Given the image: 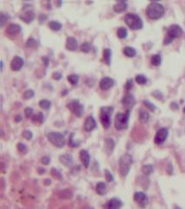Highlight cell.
Here are the masks:
<instances>
[{
  "instance_id": "cell-41",
  "label": "cell",
  "mask_w": 185,
  "mask_h": 209,
  "mask_svg": "<svg viewBox=\"0 0 185 209\" xmlns=\"http://www.w3.org/2000/svg\"><path fill=\"white\" fill-rule=\"evenodd\" d=\"M105 178H106V180L108 182H111L114 180L113 175L111 174V173L109 170H105Z\"/></svg>"
},
{
  "instance_id": "cell-16",
  "label": "cell",
  "mask_w": 185,
  "mask_h": 209,
  "mask_svg": "<svg viewBox=\"0 0 185 209\" xmlns=\"http://www.w3.org/2000/svg\"><path fill=\"white\" fill-rule=\"evenodd\" d=\"M59 160L60 162L66 166H71L73 164V157L72 155L66 153V154H63L59 157Z\"/></svg>"
},
{
  "instance_id": "cell-44",
  "label": "cell",
  "mask_w": 185,
  "mask_h": 209,
  "mask_svg": "<svg viewBox=\"0 0 185 209\" xmlns=\"http://www.w3.org/2000/svg\"><path fill=\"white\" fill-rule=\"evenodd\" d=\"M23 136L26 139L30 140V139H32V133H31V132H30V131H24V132H23Z\"/></svg>"
},
{
  "instance_id": "cell-36",
  "label": "cell",
  "mask_w": 185,
  "mask_h": 209,
  "mask_svg": "<svg viewBox=\"0 0 185 209\" xmlns=\"http://www.w3.org/2000/svg\"><path fill=\"white\" fill-rule=\"evenodd\" d=\"M26 46L30 47V48H34L36 46H37V40H35L34 38H29L28 40H27Z\"/></svg>"
},
{
  "instance_id": "cell-49",
  "label": "cell",
  "mask_w": 185,
  "mask_h": 209,
  "mask_svg": "<svg viewBox=\"0 0 185 209\" xmlns=\"http://www.w3.org/2000/svg\"><path fill=\"white\" fill-rule=\"evenodd\" d=\"M132 87H133V81H132V80H129L127 83L125 84V88L127 90H129Z\"/></svg>"
},
{
  "instance_id": "cell-14",
  "label": "cell",
  "mask_w": 185,
  "mask_h": 209,
  "mask_svg": "<svg viewBox=\"0 0 185 209\" xmlns=\"http://www.w3.org/2000/svg\"><path fill=\"white\" fill-rule=\"evenodd\" d=\"M24 59L20 57H14L13 59L11 60V70L13 71H19L21 69L22 67L24 66Z\"/></svg>"
},
{
  "instance_id": "cell-18",
  "label": "cell",
  "mask_w": 185,
  "mask_h": 209,
  "mask_svg": "<svg viewBox=\"0 0 185 209\" xmlns=\"http://www.w3.org/2000/svg\"><path fill=\"white\" fill-rule=\"evenodd\" d=\"M80 159H81V161H82V163L85 166V167L88 168L89 165H90V159H91L89 152L86 150H82L80 152Z\"/></svg>"
},
{
  "instance_id": "cell-42",
  "label": "cell",
  "mask_w": 185,
  "mask_h": 209,
  "mask_svg": "<svg viewBox=\"0 0 185 209\" xmlns=\"http://www.w3.org/2000/svg\"><path fill=\"white\" fill-rule=\"evenodd\" d=\"M143 104L148 107V108L150 109V111H155L156 110V106L152 104V103H150V102H149V101H147V100H144L143 101Z\"/></svg>"
},
{
  "instance_id": "cell-27",
  "label": "cell",
  "mask_w": 185,
  "mask_h": 209,
  "mask_svg": "<svg viewBox=\"0 0 185 209\" xmlns=\"http://www.w3.org/2000/svg\"><path fill=\"white\" fill-rule=\"evenodd\" d=\"M162 62V58L159 54H155L151 57V64L155 66H158L161 65Z\"/></svg>"
},
{
  "instance_id": "cell-28",
  "label": "cell",
  "mask_w": 185,
  "mask_h": 209,
  "mask_svg": "<svg viewBox=\"0 0 185 209\" xmlns=\"http://www.w3.org/2000/svg\"><path fill=\"white\" fill-rule=\"evenodd\" d=\"M154 171V167L152 165H144L142 167V172L145 175H150Z\"/></svg>"
},
{
  "instance_id": "cell-26",
  "label": "cell",
  "mask_w": 185,
  "mask_h": 209,
  "mask_svg": "<svg viewBox=\"0 0 185 209\" xmlns=\"http://www.w3.org/2000/svg\"><path fill=\"white\" fill-rule=\"evenodd\" d=\"M110 58H111V51L109 48L104 49V59L108 65H110Z\"/></svg>"
},
{
  "instance_id": "cell-13",
  "label": "cell",
  "mask_w": 185,
  "mask_h": 209,
  "mask_svg": "<svg viewBox=\"0 0 185 209\" xmlns=\"http://www.w3.org/2000/svg\"><path fill=\"white\" fill-rule=\"evenodd\" d=\"M115 84V81L112 79H110V78H108V77H105V78H104V79H102L101 80V81H100L99 83V86H100V88L102 89V90H104V91H106V90H109L110 88H111V87L114 86Z\"/></svg>"
},
{
  "instance_id": "cell-23",
  "label": "cell",
  "mask_w": 185,
  "mask_h": 209,
  "mask_svg": "<svg viewBox=\"0 0 185 209\" xmlns=\"http://www.w3.org/2000/svg\"><path fill=\"white\" fill-rule=\"evenodd\" d=\"M114 11L116 12H123L127 9V3L124 1H120L114 5Z\"/></svg>"
},
{
  "instance_id": "cell-20",
  "label": "cell",
  "mask_w": 185,
  "mask_h": 209,
  "mask_svg": "<svg viewBox=\"0 0 185 209\" xmlns=\"http://www.w3.org/2000/svg\"><path fill=\"white\" fill-rule=\"evenodd\" d=\"M19 18H21L23 21L25 22V23H30V22L35 18V13L33 11H29L27 12L20 15Z\"/></svg>"
},
{
  "instance_id": "cell-46",
  "label": "cell",
  "mask_w": 185,
  "mask_h": 209,
  "mask_svg": "<svg viewBox=\"0 0 185 209\" xmlns=\"http://www.w3.org/2000/svg\"><path fill=\"white\" fill-rule=\"evenodd\" d=\"M50 159L49 157H47V156H44V157H43V158L41 159V162L43 163V165H48V164H50Z\"/></svg>"
},
{
  "instance_id": "cell-50",
  "label": "cell",
  "mask_w": 185,
  "mask_h": 209,
  "mask_svg": "<svg viewBox=\"0 0 185 209\" xmlns=\"http://www.w3.org/2000/svg\"><path fill=\"white\" fill-rule=\"evenodd\" d=\"M44 19H46V17L43 14H42L40 16V18H39V23H40V24L43 23V22H44Z\"/></svg>"
},
{
  "instance_id": "cell-3",
  "label": "cell",
  "mask_w": 185,
  "mask_h": 209,
  "mask_svg": "<svg viewBox=\"0 0 185 209\" xmlns=\"http://www.w3.org/2000/svg\"><path fill=\"white\" fill-rule=\"evenodd\" d=\"M133 163L132 156L129 153H125L119 159V167H120V173L123 177L127 176V174L130 170V166Z\"/></svg>"
},
{
  "instance_id": "cell-21",
  "label": "cell",
  "mask_w": 185,
  "mask_h": 209,
  "mask_svg": "<svg viewBox=\"0 0 185 209\" xmlns=\"http://www.w3.org/2000/svg\"><path fill=\"white\" fill-rule=\"evenodd\" d=\"M115 147V142L114 140L112 139H110L108 138L105 139V151L107 152L108 154H110L113 150H114Z\"/></svg>"
},
{
  "instance_id": "cell-4",
  "label": "cell",
  "mask_w": 185,
  "mask_h": 209,
  "mask_svg": "<svg viewBox=\"0 0 185 209\" xmlns=\"http://www.w3.org/2000/svg\"><path fill=\"white\" fill-rule=\"evenodd\" d=\"M113 113V107L111 106H104L101 108L100 113V121L103 125L104 128L108 129L111 124V115Z\"/></svg>"
},
{
  "instance_id": "cell-9",
  "label": "cell",
  "mask_w": 185,
  "mask_h": 209,
  "mask_svg": "<svg viewBox=\"0 0 185 209\" xmlns=\"http://www.w3.org/2000/svg\"><path fill=\"white\" fill-rule=\"evenodd\" d=\"M169 135V131L167 128H161L157 132L156 136H155V143L157 145H161L164 143V141L167 139Z\"/></svg>"
},
{
  "instance_id": "cell-15",
  "label": "cell",
  "mask_w": 185,
  "mask_h": 209,
  "mask_svg": "<svg viewBox=\"0 0 185 209\" xmlns=\"http://www.w3.org/2000/svg\"><path fill=\"white\" fill-rule=\"evenodd\" d=\"M96 126H97V123L95 121L94 118H93L92 116H89L86 119L85 125H84L85 130L86 132H91V131H93V130L96 128Z\"/></svg>"
},
{
  "instance_id": "cell-6",
  "label": "cell",
  "mask_w": 185,
  "mask_h": 209,
  "mask_svg": "<svg viewBox=\"0 0 185 209\" xmlns=\"http://www.w3.org/2000/svg\"><path fill=\"white\" fill-rule=\"evenodd\" d=\"M47 139H49L50 143L56 145L57 147H63L65 145V139L64 136L57 132H50L47 134Z\"/></svg>"
},
{
  "instance_id": "cell-52",
  "label": "cell",
  "mask_w": 185,
  "mask_h": 209,
  "mask_svg": "<svg viewBox=\"0 0 185 209\" xmlns=\"http://www.w3.org/2000/svg\"><path fill=\"white\" fill-rule=\"evenodd\" d=\"M175 209H181L180 207H178L177 206H175Z\"/></svg>"
},
{
  "instance_id": "cell-17",
  "label": "cell",
  "mask_w": 185,
  "mask_h": 209,
  "mask_svg": "<svg viewBox=\"0 0 185 209\" xmlns=\"http://www.w3.org/2000/svg\"><path fill=\"white\" fill-rule=\"evenodd\" d=\"M66 48L69 51H75L78 48V40L73 38V37H69L67 38L66 40Z\"/></svg>"
},
{
  "instance_id": "cell-48",
  "label": "cell",
  "mask_w": 185,
  "mask_h": 209,
  "mask_svg": "<svg viewBox=\"0 0 185 209\" xmlns=\"http://www.w3.org/2000/svg\"><path fill=\"white\" fill-rule=\"evenodd\" d=\"M52 78L54 79V80H60L61 78H62V75H61V73H59V72H54L53 74H52Z\"/></svg>"
},
{
  "instance_id": "cell-11",
  "label": "cell",
  "mask_w": 185,
  "mask_h": 209,
  "mask_svg": "<svg viewBox=\"0 0 185 209\" xmlns=\"http://www.w3.org/2000/svg\"><path fill=\"white\" fill-rule=\"evenodd\" d=\"M136 100L134 96H133L132 94L129 93L126 94V95L123 97V100H122V104H123V107L126 109L127 111H129L130 109L132 108V107L134 106Z\"/></svg>"
},
{
  "instance_id": "cell-35",
  "label": "cell",
  "mask_w": 185,
  "mask_h": 209,
  "mask_svg": "<svg viewBox=\"0 0 185 209\" xmlns=\"http://www.w3.org/2000/svg\"><path fill=\"white\" fill-rule=\"evenodd\" d=\"M32 121L33 122L43 123V115L42 113H39L38 114L32 117Z\"/></svg>"
},
{
  "instance_id": "cell-37",
  "label": "cell",
  "mask_w": 185,
  "mask_h": 209,
  "mask_svg": "<svg viewBox=\"0 0 185 209\" xmlns=\"http://www.w3.org/2000/svg\"><path fill=\"white\" fill-rule=\"evenodd\" d=\"M9 18H10L9 15H6L5 13H3V12H2V13L0 14V25H1V26H4L5 23L7 21Z\"/></svg>"
},
{
  "instance_id": "cell-8",
  "label": "cell",
  "mask_w": 185,
  "mask_h": 209,
  "mask_svg": "<svg viewBox=\"0 0 185 209\" xmlns=\"http://www.w3.org/2000/svg\"><path fill=\"white\" fill-rule=\"evenodd\" d=\"M183 29L177 24H172L169 27L167 31V37L171 38V39L177 38L183 35Z\"/></svg>"
},
{
  "instance_id": "cell-47",
  "label": "cell",
  "mask_w": 185,
  "mask_h": 209,
  "mask_svg": "<svg viewBox=\"0 0 185 209\" xmlns=\"http://www.w3.org/2000/svg\"><path fill=\"white\" fill-rule=\"evenodd\" d=\"M73 135H74V134L72 133V134H71V136L70 137V139H69V145H70L71 146H72V147H77L79 144H77V143H74V142H73V139H72Z\"/></svg>"
},
{
  "instance_id": "cell-39",
  "label": "cell",
  "mask_w": 185,
  "mask_h": 209,
  "mask_svg": "<svg viewBox=\"0 0 185 209\" xmlns=\"http://www.w3.org/2000/svg\"><path fill=\"white\" fill-rule=\"evenodd\" d=\"M34 96V92L32 90H27L25 91V93H24V99L28 100V99H31Z\"/></svg>"
},
{
  "instance_id": "cell-10",
  "label": "cell",
  "mask_w": 185,
  "mask_h": 209,
  "mask_svg": "<svg viewBox=\"0 0 185 209\" xmlns=\"http://www.w3.org/2000/svg\"><path fill=\"white\" fill-rule=\"evenodd\" d=\"M134 201L142 208L145 207L148 205V197L142 192H136V193H135Z\"/></svg>"
},
{
  "instance_id": "cell-2",
  "label": "cell",
  "mask_w": 185,
  "mask_h": 209,
  "mask_svg": "<svg viewBox=\"0 0 185 209\" xmlns=\"http://www.w3.org/2000/svg\"><path fill=\"white\" fill-rule=\"evenodd\" d=\"M124 21L129 27L132 30H140L143 26L141 18L135 13H128L125 15Z\"/></svg>"
},
{
  "instance_id": "cell-31",
  "label": "cell",
  "mask_w": 185,
  "mask_h": 209,
  "mask_svg": "<svg viewBox=\"0 0 185 209\" xmlns=\"http://www.w3.org/2000/svg\"><path fill=\"white\" fill-rule=\"evenodd\" d=\"M116 34H117V37L119 38H125L127 37V35H128V31H127V30L125 29L124 27H120L119 29L117 30Z\"/></svg>"
},
{
  "instance_id": "cell-29",
  "label": "cell",
  "mask_w": 185,
  "mask_h": 209,
  "mask_svg": "<svg viewBox=\"0 0 185 209\" xmlns=\"http://www.w3.org/2000/svg\"><path fill=\"white\" fill-rule=\"evenodd\" d=\"M49 27L52 31H59V30L62 28V24L59 22L50 21L49 23Z\"/></svg>"
},
{
  "instance_id": "cell-1",
  "label": "cell",
  "mask_w": 185,
  "mask_h": 209,
  "mask_svg": "<svg viewBox=\"0 0 185 209\" xmlns=\"http://www.w3.org/2000/svg\"><path fill=\"white\" fill-rule=\"evenodd\" d=\"M146 13L151 19H158L164 14V7L159 3L152 2L148 5Z\"/></svg>"
},
{
  "instance_id": "cell-19",
  "label": "cell",
  "mask_w": 185,
  "mask_h": 209,
  "mask_svg": "<svg viewBox=\"0 0 185 209\" xmlns=\"http://www.w3.org/2000/svg\"><path fill=\"white\" fill-rule=\"evenodd\" d=\"M21 31V27L17 24H11L7 27L6 32L9 35H16Z\"/></svg>"
},
{
  "instance_id": "cell-45",
  "label": "cell",
  "mask_w": 185,
  "mask_h": 209,
  "mask_svg": "<svg viewBox=\"0 0 185 209\" xmlns=\"http://www.w3.org/2000/svg\"><path fill=\"white\" fill-rule=\"evenodd\" d=\"M24 113H25L26 118H30V117H31L32 113H33V110L30 107H26L25 110H24Z\"/></svg>"
},
{
  "instance_id": "cell-38",
  "label": "cell",
  "mask_w": 185,
  "mask_h": 209,
  "mask_svg": "<svg viewBox=\"0 0 185 209\" xmlns=\"http://www.w3.org/2000/svg\"><path fill=\"white\" fill-rule=\"evenodd\" d=\"M81 51L84 52H89L91 51V44L89 42H85L81 45Z\"/></svg>"
},
{
  "instance_id": "cell-43",
  "label": "cell",
  "mask_w": 185,
  "mask_h": 209,
  "mask_svg": "<svg viewBox=\"0 0 185 209\" xmlns=\"http://www.w3.org/2000/svg\"><path fill=\"white\" fill-rule=\"evenodd\" d=\"M51 174H52L54 177L57 178V179H62V175H61V173H60L58 170L55 169V168H53V169L51 170Z\"/></svg>"
},
{
  "instance_id": "cell-34",
  "label": "cell",
  "mask_w": 185,
  "mask_h": 209,
  "mask_svg": "<svg viewBox=\"0 0 185 209\" xmlns=\"http://www.w3.org/2000/svg\"><path fill=\"white\" fill-rule=\"evenodd\" d=\"M50 104H51L50 101L46 100H41L39 102V106H40L41 108L47 110V109H49L50 107Z\"/></svg>"
},
{
  "instance_id": "cell-30",
  "label": "cell",
  "mask_w": 185,
  "mask_h": 209,
  "mask_svg": "<svg viewBox=\"0 0 185 209\" xmlns=\"http://www.w3.org/2000/svg\"><path fill=\"white\" fill-rule=\"evenodd\" d=\"M58 196L62 199H71L72 197V193L69 190H64L58 193Z\"/></svg>"
},
{
  "instance_id": "cell-12",
  "label": "cell",
  "mask_w": 185,
  "mask_h": 209,
  "mask_svg": "<svg viewBox=\"0 0 185 209\" xmlns=\"http://www.w3.org/2000/svg\"><path fill=\"white\" fill-rule=\"evenodd\" d=\"M123 207V202L116 198L110 200L105 205V209H120Z\"/></svg>"
},
{
  "instance_id": "cell-33",
  "label": "cell",
  "mask_w": 185,
  "mask_h": 209,
  "mask_svg": "<svg viewBox=\"0 0 185 209\" xmlns=\"http://www.w3.org/2000/svg\"><path fill=\"white\" fill-rule=\"evenodd\" d=\"M136 83H138L139 85H144L147 83V78L144 76V75H137L136 77Z\"/></svg>"
},
{
  "instance_id": "cell-24",
  "label": "cell",
  "mask_w": 185,
  "mask_h": 209,
  "mask_svg": "<svg viewBox=\"0 0 185 209\" xmlns=\"http://www.w3.org/2000/svg\"><path fill=\"white\" fill-rule=\"evenodd\" d=\"M123 53H124L125 56H127L129 58H133V57H135L136 54V51L133 47L126 46V47L123 48Z\"/></svg>"
},
{
  "instance_id": "cell-22",
  "label": "cell",
  "mask_w": 185,
  "mask_h": 209,
  "mask_svg": "<svg viewBox=\"0 0 185 209\" xmlns=\"http://www.w3.org/2000/svg\"><path fill=\"white\" fill-rule=\"evenodd\" d=\"M138 119H139V120H140L141 123H143V124L147 123L149 121V119H150V114L145 110L141 109L139 111V113H138Z\"/></svg>"
},
{
  "instance_id": "cell-40",
  "label": "cell",
  "mask_w": 185,
  "mask_h": 209,
  "mask_svg": "<svg viewBox=\"0 0 185 209\" xmlns=\"http://www.w3.org/2000/svg\"><path fill=\"white\" fill-rule=\"evenodd\" d=\"M18 149L22 153H25L26 151H27V147L25 146V145L23 144V143H18Z\"/></svg>"
},
{
  "instance_id": "cell-53",
  "label": "cell",
  "mask_w": 185,
  "mask_h": 209,
  "mask_svg": "<svg viewBox=\"0 0 185 209\" xmlns=\"http://www.w3.org/2000/svg\"><path fill=\"white\" fill-rule=\"evenodd\" d=\"M183 111H184V113H185V108H184V109H183Z\"/></svg>"
},
{
  "instance_id": "cell-5",
  "label": "cell",
  "mask_w": 185,
  "mask_h": 209,
  "mask_svg": "<svg viewBox=\"0 0 185 209\" xmlns=\"http://www.w3.org/2000/svg\"><path fill=\"white\" fill-rule=\"evenodd\" d=\"M129 118V111L125 113H117L115 119V127L116 130H123L127 128Z\"/></svg>"
},
{
  "instance_id": "cell-25",
  "label": "cell",
  "mask_w": 185,
  "mask_h": 209,
  "mask_svg": "<svg viewBox=\"0 0 185 209\" xmlns=\"http://www.w3.org/2000/svg\"><path fill=\"white\" fill-rule=\"evenodd\" d=\"M96 190H97V193L100 195L104 194L106 193V185L103 182H99L97 184V187H96Z\"/></svg>"
},
{
  "instance_id": "cell-51",
  "label": "cell",
  "mask_w": 185,
  "mask_h": 209,
  "mask_svg": "<svg viewBox=\"0 0 185 209\" xmlns=\"http://www.w3.org/2000/svg\"><path fill=\"white\" fill-rule=\"evenodd\" d=\"M22 120V116L21 115H17L15 118V121L16 122H19Z\"/></svg>"
},
{
  "instance_id": "cell-7",
  "label": "cell",
  "mask_w": 185,
  "mask_h": 209,
  "mask_svg": "<svg viewBox=\"0 0 185 209\" xmlns=\"http://www.w3.org/2000/svg\"><path fill=\"white\" fill-rule=\"evenodd\" d=\"M67 107L71 110L73 114L78 117L82 116L84 113V106L78 100H72L67 105Z\"/></svg>"
},
{
  "instance_id": "cell-32",
  "label": "cell",
  "mask_w": 185,
  "mask_h": 209,
  "mask_svg": "<svg viewBox=\"0 0 185 209\" xmlns=\"http://www.w3.org/2000/svg\"><path fill=\"white\" fill-rule=\"evenodd\" d=\"M68 81L71 83V85H77L78 83L79 77L78 75H75V74H72V75H69L68 76Z\"/></svg>"
}]
</instances>
